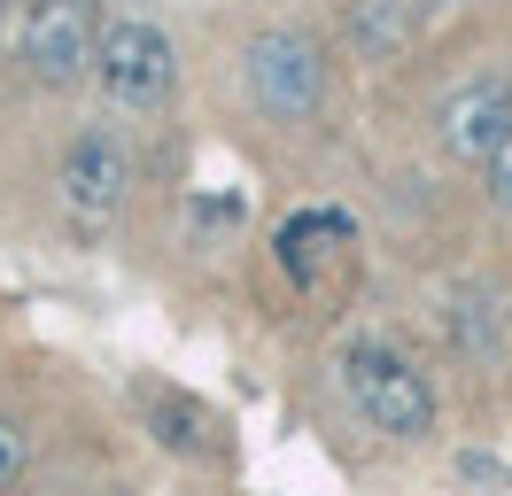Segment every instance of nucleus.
Segmentation results:
<instances>
[{
  "instance_id": "nucleus-8",
  "label": "nucleus",
  "mask_w": 512,
  "mask_h": 496,
  "mask_svg": "<svg viewBox=\"0 0 512 496\" xmlns=\"http://www.w3.org/2000/svg\"><path fill=\"white\" fill-rule=\"evenodd\" d=\"M404 24H412L404 0H365V8L350 16V39L365 47V55H396V47H404Z\"/></svg>"
},
{
  "instance_id": "nucleus-2",
  "label": "nucleus",
  "mask_w": 512,
  "mask_h": 496,
  "mask_svg": "<svg viewBox=\"0 0 512 496\" xmlns=\"http://www.w3.org/2000/svg\"><path fill=\"white\" fill-rule=\"evenodd\" d=\"M16 47H24V70H32L39 86H78L101 55V24L86 0H32V16L16 31Z\"/></svg>"
},
{
  "instance_id": "nucleus-3",
  "label": "nucleus",
  "mask_w": 512,
  "mask_h": 496,
  "mask_svg": "<svg viewBox=\"0 0 512 496\" xmlns=\"http://www.w3.org/2000/svg\"><path fill=\"white\" fill-rule=\"evenodd\" d=\"M94 78L109 101H125V109H156L171 78H179V55H171V39L156 24H140V16H117V24L101 31V55H94Z\"/></svg>"
},
{
  "instance_id": "nucleus-4",
  "label": "nucleus",
  "mask_w": 512,
  "mask_h": 496,
  "mask_svg": "<svg viewBox=\"0 0 512 496\" xmlns=\"http://www.w3.org/2000/svg\"><path fill=\"white\" fill-rule=\"evenodd\" d=\"M241 62H249L256 101H264L280 124H303L326 101V62H319V47H311L303 31H256Z\"/></svg>"
},
{
  "instance_id": "nucleus-5",
  "label": "nucleus",
  "mask_w": 512,
  "mask_h": 496,
  "mask_svg": "<svg viewBox=\"0 0 512 496\" xmlns=\"http://www.w3.org/2000/svg\"><path fill=\"white\" fill-rule=\"evenodd\" d=\"M505 132H512V86L505 78H466V86H450L443 109H435V140H443L458 163H489Z\"/></svg>"
},
{
  "instance_id": "nucleus-1",
  "label": "nucleus",
  "mask_w": 512,
  "mask_h": 496,
  "mask_svg": "<svg viewBox=\"0 0 512 496\" xmlns=\"http://www.w3.org/2000/svg\"><path fill=\"white\" fill-rule=\"evenodd\" d=\"M342 380H350L357 411L381 434H396V442H419V434L435 427V388H427V372H419L404 349L350 341V349H342Z\"/></svg>"
},
{
  "instance_id": "nucleus-7",
  "label": "nucleus",
  "mask_w": 512,
  "mask_h": 496,
  "mask_svg": "<svg viewBox=\"0 0 512 496\" xmlns=\"http://www.w3.org/2000/svg\"><path fill=\"white\" fill-rule=\"evenodd\" d=\"M334 248H350V217L342 210H303V217L280 225V272L303 279V287H319Z\"/></svg>"
},
{
  "instance_id": "nucleus-10",
  "label": "nucleus",
  "mask_w": 512,
  "mask_h": 496,
  "mask_svg": "<svg viewBox=\"0 0 512 496\" xmlns=\"http://www.w3.org/2000/svg\"><path fill=\"white\" fill-rule=\"evenodd\" d=\"M481 171H489V202H497V210H512V132L497 140V155H489Z\"/></svg>"
},
{
  "instance_id": "nucleus-6",
  "label": "nucleus",
  "mask_w": 512,
  "mask_h": 496,
  "mask_svg": "<svg viewBox=\"0 0 512 496\" xmlns=\"http://www.w3.org/2000/svg\"><path fill=\"white\" fill-rule=\"evenodd\" d=\"M125 179H132V163L117 148V132H78L63 148V171H55V186H63V202L78 217H109L125 202Z\"/></svg>"
},
{
  "instance_id": "nucleus-9",
  "label": "nucleus",
  "mask_w": 512,
  "mask_h": 496,
  "mask_svg": "<svg viewBox=\"0 0 512 496\" xmlns=\"http://www.w3.org/2000/svg\"><path fill=\"white\" fill-rule=\"evenodd\" d=\"M24 465H32V442H24V427H16V419H0V496L24 481Z\"/></svg>"
}]
</instances>
